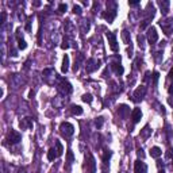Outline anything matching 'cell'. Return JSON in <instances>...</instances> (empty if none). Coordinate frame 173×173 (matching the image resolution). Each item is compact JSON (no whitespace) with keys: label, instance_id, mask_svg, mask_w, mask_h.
Returning a JSON list of instances; mask_svg holds the SVG:
<instances>
[{"label":"cell","instance_id":"1","mask_svg":"<svg viewBox=\"0 0 173 173\" xmlns=\"http://www.w3.org/2000/svg\"><path fill=\"white\" fill-rule=\"evenodd\" d=\"M116 8H118V4L114 1V4H112V8H110L108 6H107V11L106 12H103V18L107 20L108 23H112L114 22V19H115L116 16Z\"/></svg>","mask_w":173,"mask_h":173},{"label":"cell","instance_id":"2","mask_svg":"<svg viewBox=\"0 0 173 173\" xmlns=\"http://www.w3.org/2000/svg\"><path fill=\"white\" fill-rule=\"evenodd\" d=\"M60 131H61V134L64 135L65 138H68V137H72V135L74 134V127H73V125L69 122H62L61 125H60Z\"/></svg>","mask_w":173,"mask_h":173},{"label":"cell","instance_id":"3","mask_svg":"<svg viewBox=\"0 0 173 173\" xmlns=\"http://www.w3.org/2000/svg\"><path fill=\"white\" fill-rule=\"evenodd\" d=\"M158 25L162 27L165 35H170L173 31V20L172 19H160Z\"/></svg>","mask_w":173,"mask_h":173},{"label":"cell","instance_id":"4","mask_svg":"<svg viewBox=\"0 0 173 173\" xmlns=\"http://www.w3.org/2000/svg\"><path fill=\"white\" fill-rule=\"evenodd\" d=\"M145 95H146V86H139V88H137V89L134 91V93H133V102H135V103H138V102H141L142 99L145 97Z\"/></svg>","mask_w":173,"mask_h":173},{"label":"cell","instance_id":"5","mask_svg":"<svg viewBox=\"0 0 173 173\" xmlns=\"http://www.w3.org/2000/svg\"><path fill=\"white\" fill-rule=\"evenodd\" d=\"M99 66H100V61H96L95 58H88L86 60V65H85V71H86V73H92Z\"/></svg>","mask_w":173,"mask_h":173},{"label":"cell","instance_id":"6","mask_svg":"<svg viewBox=\"0 0 173 173\" xmlns=\"http://www.w3.org/2000/svg\"><path fill=\"white\" fill-rule=\"evenodd\" d=\"M7 141L10 142L11 145H15V143L22 141V135H20L18 131H15V130L11 128V131L8 133V135H7Z\"/></svg>","mask_w":173,"mask_h":173},{"label":"cell","instance_id":"7","mask_svg":"<svg viewBox=\"0 0 173 173\" xmlns=\"http://www.w3.org/2000/svg\"><path fill=\"white\" fill-rule=\"evenodd\" d=\"M58 89L61 91L62 93H65V95H69V93L73 91V88H72V85H71V83H69V81H66L65 79H61L60 85H58Z\"/></svg>","mask_w":173,"mask_h":173},{"label":"cell","instance_id":"8","mask_svg":"<svg viewBox=\"0 0 173 173\" xmlns=\"http://www.w3.org/2000/svg\"><path fill=\"white\" fill-rule=\"evenodd\" d=\"M106 35H107V38H108V43H110V48H111V50L112 51H118V43H116V35H115V32L107 31Z\"/></svg>","mask_w":173,"mask_h":173},{"label":"cell","instance_id":"9","mask_svg":"<svg viewBox=\"0 0 173 173\" xmlns=\"http://www.w3.org/2000/svg\"><path fill=\"white\" fill-rule=\"evenodd\" d=\"M111 69L115 72V74H118V76L123 74L125 69H123V66L120 65V57H115V61H112V64H111Z\"/></svg>","mask_w":173,"mask_h":173},{"label":"cell","instance_id":"10","mask_svg":"<svg viewBox=\"0 0 173 173\" xmlns=\"http://www.w3.org/2000/svg\"><path fill=\"white\" fill-rule=\"evenodd\" d=\"M86 167H88V170L89 173H96V161L93 158L92 154H86Z\"/></svg>","mask_w":173,"mask_h":173},{"label":"cell","instance_id":"11","mask_svg":"<svg viewBox=\"0 0 173 173\" xmlns=\"http://www.w3.org/2000/svg\"><path fill=\"white\" fill-rule=\"evenodd\" d=\"M148 39H149V43H150V45H154V43L158 41V34H157L156 27H150V29H149Z\"/></svg>","mask_w":173,"mask_h":173},{"label":"cell","instance_id":"12","mask_svg":"<svg viewBox=\"0 0 173 173\" xmlns=\"http://www.w3.org/2000/svg\"><path fill=\"white\" fill-rule=\"evenodd\" d=\"M134 170H135V173H146L148 172V167L141 160H137L134 162Z\"/></svg>","mask_w":173,"mask_h":173},{"label":"cell","instance_id":"13","mask_svg":"<svg viewBox=\"0 0 173 173\" xmlns=\"http://www.w3.org/2000/svg\"><path fill=\"white\" fill-rule=\"evenodd\" d=\"M131 119H133V123H138L139 120L142 119V111L141 108H134L131 111Z\"/></svg>","mask_w":173,"mask_h":173},{"label":"cell","instance_id":"14","mask_svg":"<svg viewBox=\"0 0 173 173\" xmlns=\"http://www.w3.org/2000/svg\"><path fill=\"white\" fill-rule=\"evenodd\" d=\"M118 114L120 118H127V115L130 114V108H128V106H126V104H120V106L118 107Z\"/></svg>","mask_w":173,"mask_h":173},{"label":"cell","instance_id":"15","mask_svg":"<svg viewBox=\"0 0 173 173\" xmlns=\"http://www.w3.org/2000/svg\"><path fill=\"white\" fill-rule=\"evenodd\" d=\"M16 39H18V48H19L20 50H25V49L27 48V43H26V41L23 39V37H20V29H18V31H16Z\"/></svg>","mask_w":173,"mask_h":173},{"label":"cell","instance_id":"16","mask_svg":"<svg viewBox=\"0 0 173 173\" xmlns=\"http://www.w3.org/2000/svg\"><path fill=\"white\" fill-rule=\"evenodd\" d=\"M19 126H20V128H22V130L30 128V127H32V120L30 118H25V119H22V120H20Z\"/></svg>","mask_w":173,"mask_h":173},{"label":"cell","instance_id":"17","mask_svg":"<svg viewBox=\"0 0 173 173\" xmlns=\"http://www.w3.org/2000/svg\"><path fill=\"white\" fill-rule=\"evenodd\" d=\"M73 161H74L73 153H72L71 150H68V153H66V170H71V167H72V164H73Z\"/></svg>","mask_w":173,"mask_h":173},{"label":"cell","instance_id":"18","mask_svg":"<svg viewBox=\"0 0 173 173\" xmlns=\"http://www.w3.org/2000/svg\"><path fill=\"white\" fill-rule=\"evenodd\" d=\"M158 6H160V8H161V12L168 14V11H169V6H170V3L168 1V0H162V1H158Z\"/></svg>","mask_w":173,"mask_h":173},{"label":"cell","instance_id":"19","mask_svg":"<svg viewBox=\"0 0 173 173\" xmlns=\"http://www.w3.org/2000/svg\"><path fill=\"white\" fill-rule=\"evenodd\" d=\"M68 69H69V56L65 54L62 58V66H61V72L62 73H66Z\"/></svg>","mask_w":173,"mask_h":173},{"label":"cell","instance_id":"20","mask_svg":"<svg viewBox=\"0 0 173 173\" xmlns=\"http://www.w3.org/2000/svg\"><path fill=\"white\" fill-rule=\"evenodd\" d=\"M161 154H162V150H161L158 146H153V148L150 149V156L154 158H158L161 157Z\"/></svg>","mask_w":173,"mask_h":173},{"label":"cell","instance_id":"21","mask_svg":"<svg viewBox=\"0 0 173 173\" xmlns=\"http://www.w3.org/2000/svg\"><path fill=\"white\" fill-rule=\"evenodd\" d=\"M83 60V56L79 53V54H74V65H73V71L77 72L79 71V66H80V62Z\"/></svg>","mask_w":173,"mask_h":173},{"label":"cell","instance_id":"22","mask_svg":"<svg viewBox=\"0 0 173 173\" xmlns=\"http://www.w3.org/2000/svg\"><path fill=\"white\" fill-rule=\"evenodd\" d=\"M56 157H58L57 150H56L54 148L49 149V151H48V160H49V161H54V160H56Z\"/></svg>","mask_w":173,"mask_h":173},{"label":"cell","instance_id":"23","mask_svg":"<svg viewBox=\"0 0 173 173\" xmlns=\"http://www.w3.org/2000/svg\"><path fill=\"white\" fill-rule=\"evenodd\" d=\"M122 39H123V42H125L126 45H128V43H131V38H130V32H128L127 30H123V31H122Z\"/></svg>","mask_w":173,"mask_h":173},{"label":"cell","instance_id":"24","mask_svg":"<svg viewBox=\"0 0 173 173\" xmlns=\"http://www.w3.org/2000/svg\"><path fill=\"white\" fill-rule=\"evenodd\" d=\"M111 156H112V151L111 150H104V153H103V164H104V165H107V164H108Z\"/></svg>","mask_w":173,"mask_h":173},{"label":"cell","instance_id":"25","mask_svg":"<svg viewBox=\"0 0 173 173\" xmlns=\"http://www.w3.org/2000/svg\"><path fill=\"white\" fill-rule=\"evenodd\" d=\"M71 110H72V114H73V115H81V114H83V108H81L80 106H76V104H73V106L71 107Z\"/></svg>","mask_w":173,"mask_h":173},{"label":"cell","instance_id":"26","mask_svg":"<svg viewBox=\"0 0 173 173\" xmlns=\"http://www.w3.org/2000/svg\"><path fill=\"white\" fill-rule=\"evenodd\" d=\"M150 134H151V130L149 128V126H145L143 130H141V134H139V137H142V138H148Z\"/></svg>","mask_w":173,"mask_h":173},{"label":"cell","instance_id":"27","mask_svg":"<svg viewBox=\"0 0 173 173\" xmlns=\"http://www.w3.org/2000/svg\"><path fill=\"white\" fill-rule=\"evenodd\" d=\"M56 150H57V154L58 156H62V153H64V148H62V145H61V142L58 141V139H56Z\"/></svg>","mask_w":173,"mask_h":173},{"label":"cell","instance_id":"28","mask_svg":"<svg viewBox=\"0 0 173 173\" xmlns=\"http://www.w3.org/2000/svg\"><path fill=\"white\" fill-rule=\"evenodd\" d=\"M137 42H138V46H139V48L145 49V37L143 35H141V34H139V35L137 37Z\"/></svg>","mask_w":173,"mask_h":173},{"label":"cell","instance_id":"29","mask_svg":"<svg viewBox=\"0 0 173 173\" xmlns=\"http://www.w3.org/2000/svg\"><path fill=\"white\" fill-rule=\"evenodd\" d=\"M81 99H83L84 103H92L93 97H92V95H91V93H84L83 96H81Z\"/></svg>","mask_w":173,"mask_h":173},{"label":"cell","instance_id":"30","mask_svg":"<svg viewBox=\"0 0 173 173\" xmlns=\"http://www.w3.org/2000/svg\"><path fill=\"white\" fill-rule=\"evenodd\" d=\"M103 123H104V118H103V116H99V118H96V120H95V126H96L97 128H102Z\"/></svg>","mask_w":173,"mask_h":173},{"label":"cell","instance_id":"31","mask_svg":"<svg viewBox=\"0 0 173 173\" xmlns=\"http://www.w3.org/2000/svg\"><path fill=\"white\" fill-rule=\"evenodd\" d=\"M158 79H160V73H158V72H154V73H153V85L154 86H157Z\"/></svg>","mask_w":173,"mask_h":173},{"label":"cell","instance_id":"32","mask_svg":"<svg viewBox=\"0 0 173 173\" xmlns=\"http://www.w3.org/2000/svg\"><path fill=\"white\" fill-rule=\"evenodd\" d=\"M73 14H77V15H81V7L80 6H73Z\"/></svg>","mask_w":173,"mask_h":173},{"label":"cell","instance_id":"33","mask_svg":"<svg viewBox=\"0 0 173 173\" xmlns=\"http://www.w3.org/2000/svg\"><path fill=\"white\" fill-rule=\"evenodd\" d=\"M66 8H68V6L65 3H61L60 6H58V11H60V12H65V11H66Z\"/></svg>","mask_w":173,"mask_h":173},{"label":"cell","instance_id":"34","mask_svg":"<svg viewBox=\"0 0 173 173\" xmlns=\"http://www.w3.org/2000/svg\"><path fill=\"white\" fill-rule=\"evenodd\" d=\"M69 48H71V45H69V42H68L66 39H64V42L61 43V49H64V50H65V49H69Z\"/></svg>","mask_w":173,"mask_h":173},{"label":"cell","instance_id":"35","mask_svg":"<svg viewBox=\"0 0 173 173\" xmlns=\"http://www.w3.org/2000/svg\"><path fill=\"white\" fill-rule=\"evenodd\" d=\"M137 154H138V157H139V158H145V153H143V149H138Z\"/></svg>","mask_w":173,"mask_h":173},{"label":"cell","instance_id":"36","mask_svg":"<svg viewBox=\"0 0 173 173\" xmlns=\"http://www.w3.org/2000/svg\"><path fill=\"white\" fill-rule=\"evenodd\" d=\"M168 79L173 81V68H172V69L169 71V73H168Z\"/></svg>","mask_w":173,"mask_h":173},{"label":"cell","instance_id":"37","mask_svg":"<svg viewBox=\"0 0 173 173\" xmlns=\"http://www.w3.org/2000/svg\"><path fill=\"white\" fill-rule=\"evenodd\" d=\"M173 157V150H168L167 151V158H172Z\"/></svg>","mask_w":173,"mask_h":173},{"label":"cell","instance_id":"38","mask_svg":"<svg viewBox=\"0 0 173 173\" xmlns=\"http://www.w3.org/2000/svg\"><path fill=\"white\" fill-rule=\"evenodd\" d=\"M139 4V1H128V6H131V7H135Z\"/></svg>","mask_w":173,"mask_h":173},{"label":"cell","instance_id":"39","mask_svg":"<svg viewBox=\"0 0 173 173\" xmlns=\"http://www.w3.org/2000/svg\"><path fill=\"white\" fill-rule=\"evenodd\" d=\"M168 103H169V106L173 108V97H172V96H170V97H168Z\"/></svg>","mask_w":173,"mask_h":173},{"label":"cell","instance_id":"40","mask_svg":"<svg viewBox=\"0 0 173 173\" xmlns=\"http://www.w3.org/2000/svg\"><path fill=\"white\" fill-rule=\"evenodd\" d=\"M4 19H6V12L1 14V20H0V23H4Z\"/></svg>","mask_w":173,"mask_h":173},{"label":"cell","instance_id":"41","mask_svg":"<svg viewBox=\"0 0 173 173\" xmlns=\"http://www.w3.org/2000/svg\"><path fill=\"white\" fill-rule=\"evenodd\" d=\"M168 92H169L170 95H173V85H170L169 88H168Z\"/></svg>","mask_w":173,"mask_h":173},{"label":"cell","instance_id":"42","mask_svg":"<svg viewBox=\"0 0 173 173\" xmlns=\"http://www.w3.org/2000/svg\"><path fill=\"white\" fill-rule=\"evenodd\" d=\"M165 43H167V42H165V41H162V42L160 43V46H161V48H164V46H165Z\"/></svg>","mask_w":173,"mask_h":173},{"label":"cell","instance_id":"43","mask_svg":"<svg viewBox=\"0 0 173 173\" xmlns=\"http://www.w3.org/2000/svg\"><path fill=\"white\" fill-rule=\"evenodd\" d=\"M34 6H35V7H38V6H41V1H35V3H34Z\"/></svg>","mask_w":173,"mask_h":173},{"label":"cell","instance_id":"44","mask_svg":"<svg viewBox=\"0 0 173 173\" xmlns=\"http://www.w3.org/2000/svg\"><path fill=\"white\" fill-rule=\"evenodd\" d=\"M158 173H165V172H164V169H162V170H161V169H160V172H158Z\"/></svg>","mask_w":173,"mask_h":173},{"label":"cell","instance_id":"45","mask_svg":"<svg viewBox=\"0 0 173 173\" xmlns=\"http://www.w3.org/2000/svg\"><path fill=\"white\" fill-rule=\"evenodd\" d=\"M172 165H173V162H172Z\"/></svg>","mask_w":173,"mask_h":173}]
</instances>
